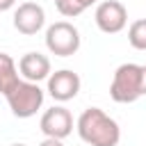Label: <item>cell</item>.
<instances>
[{"label":"cell","instance_id":"cell-10","mask_svg":"<svg viewBox=\"0 0 146 146\" xmlns=\"http://www.w3.org/2000/svg\"><path fill=\"white\" fill-rule=\"evenodd\" d=\"M21 78H18V68H16V62L11 59V55L7 52H0V94H9L18 87Z\"/></svg>","mask_w":146,"mask_h":146},{"label":"cell","instance_id":"cell-6","mask_svg":"<svg viewBox=\"0 0 146 146\" xmlns=\"http://www.w3.org/2000/svg\"><path fill=\"white\" fill-rule=\"evenodd\" d=\"M39 128L46 137H52V139H64L73 132V116L66 107L62 105H55L50 110L43 112L41 121H39Z\"/></svg>","mask_w":146,"mask_h":146},{"label":"cell","instance_id":"cell-8","mask_svg":"<svg viewBox=\"0 0 146 146\" xmlns=\"http://www.w3.org/2000/svg\"><path fill=\"white\" fill-rule=\"evenodd\" d=\"M43 25H46V11L36 2H23L14 11V27L25 36L36 34Z\"/></svg>","mask_w":146,"mask_h":146},{"label":"cell","instance_id":"cell-11","mask_svg":"<svg viewBox=\"0 0 146 146\" xmlns=\"http://www.w3.org/2000/svg\"><path fill=\"white\" fill-rule=\"evenodd\" d=\"M128 41L135 50H146V18H139L128 27Z\"/></svg>","mask_w":146,"mask_h":146},{"label":"cell","instance_id":"cell-15","mask_svg":"<svg viewBox=\"0 0 146 146\" xmlns=\"http://www.w3.org/2000/svg\"><path fill=\"white\" fill-rule=\"evenodd\" d=\"M80 2H82V5H84V9H87V7H91V5H96L98 0H80Z\"/></svg>","mask_w":146,"mask_h":146},{"label":"cell","instance_id":"cell-1","mask_svg":"<svg viewBox=\"0 0 146 146\" xmlns=\"http://www.w3.org/2000/svg\"><path fill=\"white\" fill-rule=\"evenodd\" d=\"M75 130L80 139L89 146H116L121 139L119 123L110 114H105L100 107H87L78 116Z\"/></svg>","mask_w":146,"mask_h":146},{"label":"cell","instance_id":"cell-2","mask_svg":"<svg viewBox=\"0 0 146 146\" xmlns=\"http://www.w3.org/2000/svg\"><path fill=\"white\" fill-rule=\"evenodd\" d=\"M110 96L114 103H135L144 96V66L141 64H121L114 71Z\"/></svg>","mask_w":146,"mask_h":146},{"label":"cell","instance_id":"cell-9","mask_svg":"<svg viewBox=\"0 0 146 146\" xmlns=\"http://www.w3.org/2000/svg\"><path fill=\"white\" fill-rule=\"evenodd\" d=\"M18 71L23 75V80L27 82H41V80H48L50 78V59L41 52H25L18 62Z\"/></svg>","mask_w":146,"mask_h":146},{"label":"cell","instance_id":"cell-3","mask_svg":"<svg viewBox=\"0 0 146 146\" xmlns=\"http://www.w3.org/2000/svg\"><path fill=\"white\" fill-rule=\"evenodd\" d=\"M43 96H46V94H43V89H41L36 82L21 80L18 87H16L14 91H9L5 98H7L9 110H11L14 116H18V119H30V116H34V114L41 110Z\"/></svg>","mask_w":146,"mask_h":146},{"label":"cell","instance_id":"cell-13","mask_svg":"<svg viewBox=\"0 0 146 146\" xmlns=\"http://www.w3.org/2000/svg\"><path fill=\"white\" fill-rule=\"evenodd\" d=\"M16 2H18V0H0V14H2V11H9Z\"/></svg>","mask_w":146,"mask_h":146},{"label":"cell","instance_id":"cell-5","mask_svg":"<svg viewBox=\"0 0 146 146\" xmlns=\"http://www.w3.org/2000/svg\"><path fill=\"white\" fill-rule=\"evenodd\" d=\"M96 25L105 34H116L128 25V9L119 0H103L96 7Z\"/></svg>","mask_w":146,"mask_h":146},{"label":"cell","instance_id":"cell-14","mask_svg":"<svg viewBox=\"0 0 146 146\" xmlns=\"http://www.w3.org/2000/svg\"><path fill=\"white\" fill-rule=\"evenodd\" d=\"M39 146H64V144H62V139H52V137H46V139H43Z\"/></svg>","mask_w":146,"mask_h":146},{"label":"cell","instance_id":"cell-7","mask_svg":"<svg viewBox=\"0 0 146 146\" xmlns=\"http://www.w3.org/2000/svg\"><path fill=\"white\" fill-rule=\"evenodd\" d=\"M80 75L71 68H62V71H55L50 73L48 78V94L57 100V103H66V100H73L80 91Z\"/></svg>","mask_w":146,"mask_h":146},{"label":"cell","instance_id":"cell-17","mask_svg":"<svg viewBox=\"0 0 146 146\" xmlns=\"http://www.w3.org/2000/svg\"><path fill=\"white\" fill-rule=\"evenodd\" d=\"M11 146H27V144H11Z\"/></svg>","mask_w":146,"mask_h":146},{"label":"cell","instance_id":"cell-16","mask_svg":"<svg viewBox=\"0 0 146 146\" xmlns=\"http://www.w3.org/2000/svg\"><path fill=\"white\" fill-rule=\"evenodd\" d=\"M144 66V96H146V64H141Z\"/></svg>","mask_w":146,"mask_h":146},{"label":"cell","instance_id":"cell-12","mask_svg":"<svg viewBox=\"0 0 146 146\" xmlns=\"http://www.w3.org/2000/svg\"><path fill=\"white\" fill-rule=\"evenodd\" d=\"M55 7L66 18H75V16H80L84 11V5L80 0H55Z\"/></svg>","mask_w":146,"mask_h":146},{"label":"cell","instance_id":"cell-4","mask_svg":"<svg viewBox=\"0 0 146 146\" xmlns=\"http://www.w3.org/2000/svg\"><path fill=\"white\" fill-rule=\"evenodd\" d=\"M46 48L57 57H71L80 50V32L68 21H57L46 30Z\"/></svg>","mask_w":146,"mask_h":146}]
</instances>
